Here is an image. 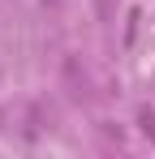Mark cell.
Wrapping results in <instances>:
<instances>
[{
    "label": "cell",
    "instance_id": "7a4b0ae2",
    "mask_svg": "<svg viewBox=\"0 0 155 159\" xmlns=\"http://www.w3.org/2000/svg\"><path fill=\"white\" fill-rule=\"evenodd\" d=\"M134 34H138V13H129V26H125V43H134Z\"/></svg>",
    "mask_w": 155,
    "mask_h": 159
},
{
    "label": "cell",
    "instance_id": "6da1fadb",
    "mask_svg": "<svg viewBox=\"0 0 155 159\" xmlns=\"http://www.w3.org/2000/svg\"><path fill=\"white\" fill-rule=\"evenodd\" d=\"M138 125H142V133H151V138H155V112H151V107L138 112Z\"/></svg>",
    "mask_w": 155,
    "mask_h": 159
}]
</instances>
